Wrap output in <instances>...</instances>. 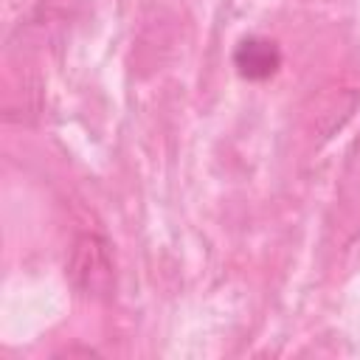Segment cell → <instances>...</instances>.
Here are the masks:
<instances>
[{
	"mask_svg": "<svg viewBox=\"0 0 360 360\" xmlns=\"http://www.w3.org/2000/svg\"><path fill=\"white\" fill-rule=\"evenodd\" d=\"M233 68L248 82H264V79L276 76V70L281 68V51L273 39L245 37L233 48Z\"/></svg>",
	"mask_w": 360,
	"mask_h": 360,
	"instance_id": "cell-3",
	"label": "cell"
},
{
	"mask_svg": "<svg viewBox=\"0 0 360 360\" xmlns=\"http://www.w3.org/2000/svg\"><path fill=\"white\" fill-rule=\"evenodd\" d=\"M340 245H349L360 236V135L352 141L335 191V219L329 225Z\"/></svg>",
	"mask_w": 360,
	"mask_h": 360,
	"instance_id": "cell-2",
	"label": "cell"
},
{
	"mask_svg": "<svg viewBox=\"0 0 360 360\" xmlns=\"http://www.w3.org/2000/svg\"><path fill=\"white\" fill-rule=\"evenodd\" d=\"M73 284L84 295H107L112 287V259L110 245L93 233H84L73 245V256L68 264Z\"/></svg>",
	"mask_w": 360,
	"mask_h": 360,
	"instance_id": "cell-1",
	"label": "cell"
}]
</instances>
